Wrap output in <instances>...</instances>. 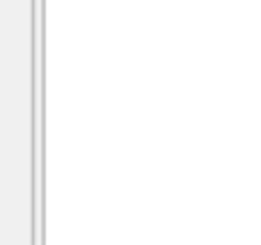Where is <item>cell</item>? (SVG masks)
<instances>
[]
</instances>
